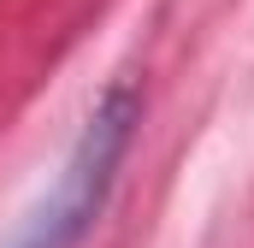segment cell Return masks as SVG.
<instances>
[{"instance_id": "1", "label": "cell", "mask_w": 254, "mask_h": 248, "mask_svg": "<svg viewBox=\"0 0 254 248\" xmlns=\"http://www.w3.org/2000/svg\"><path fill=\"white\" fill-rule=\"evenodd\" d=\"M136 119H142V95L130 83H113L95 113L83 119L71 154H65L54 189L42 195V207L24 219V231L12 237V248H77L83 231L95 225V213L107 207V189L125 166V148L136 136Z\"/></svg>"}]
</instances>
